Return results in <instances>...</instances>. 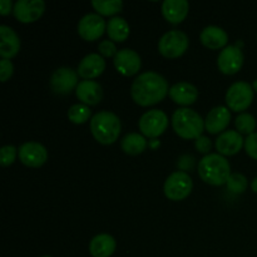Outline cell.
<instances>
[{
  "instance_id": "obj_1",
  "label": "cell",
  "mask_w": 257,
  "mask_h": 257,
  "mask_svg": "<svg viewBox=\"0 0 257 257\" xmlns=\"http://www.w3.org/2000/svg\"><path fill=\"white\" fill-rule=\"evenodd\" d=\"M170 93L168 83L156 72H146L138 75L131 88L132 99L141 107H150L163 100Z\"/></svg>"
},
{
  "instance_id": "obj_2",
  "label": "cell",
  "mask_w": 257,
  "mask_h": 257,
  "mask_svg": "<svg viewBox=\"0 0 257 257\" xmlns=\"http://www.w3.org/2000/svg\"><path fill=\"white\" fill-rule=\"evenodd\" d=\"M198 175L208 185L222 186L231 176V166L220 153H210L198 163Z\"/></svg>"
},
{
  "instance_id": "obj_3",
  "label": "cell",
  "mask_w": 257,
  "mask_h": 257,
  "mask_svg": "<svg viewBox=\"0 0 257 257\" xmlns=\"http://www.w3.org/2000/svg\"><path fill=\"white\" fill-rule=\"evenodd\" d=\"M122 130L120 120L114 113L102 110L94 114L90 119V131L93 137L100 145H113L118 140Z\"/></svg>"
},
{
  "instance_id": "obj_4",
  "label": "cell",
  "mask_w": 257,
  "mask_h": 257,
  "mask_svg": "<svg viewBox=\"0 0 257 257\" xmlns=\"http://www.w3.org/2000/svg\"><path fill=\"white\" fill-rule=\"evenodd\" d=\"M172 127L183 140H197L205 130V120L196 110L180 108L172 115Z\"/></svg>"
},
{
  "instance_id": "obj_5",
  "label": "cell",
  "mask_w": 257,
  "mask_h": 257,
  "mask_svg": "<svg viewBox=\"0 0 257 257\" xmlns=\"http://www.w3.org/2000/svg\"><path fill=\"white\" fill-rule=\"evenodd\" d=\"M188 37L181 30H171L163 34L158 42V50L168 59L180 58L188 49Z\"/></svg>"
},
{
  "instance_id": "obj_6",
  "label": "cell",
  "mask_w": 257,
  "mask_h": 257,
  "mask_svg": "<svg viewBox=\"0 0 257 257\" xmlns=\"http://www.w3.org/2000/svg\"><path fill=\"white\" fill-rule=\"evenodd\" d=\"M193 182L190 176L183 171L171 173L165 182V195L171 201H182L188 197L192 191Z\"/></svg>"
},
{
  "instance_id": "obj_7",
  "label": "cell",
  "mask_w": 257,
  "mask_h": 257,
  "mask_svg": "<svg viewBox=\"0 0 257 257\" xmlns=\"http://www.w3.org/2000/svg\"><path fill=\"white\" fill-rule=\"evenodd\" d=\"M253 100V88L247 82H236L226 93V104L230 110L242 112L251 105Z\"/></svg>"
},
{
  "instance_id": "obj_8",
  "label": "cell",
  "mask_w": 257,
  "mask_h": 257,
  "mask_svg": "<svg viewBox=\"0 0 257 257\" xmlns=\"http://www.w3.org/2000/svg\"><path fill=\"white\" fill-rule=\"evenodd\" d=\"M138 125H140V130L143 136L150 138H157L167 130L168 117L161 109L148 110L141 117Z\"/></svg>"
},
{
  "instance_id": "obj_9",
  "label": "cell",
  "mask_w": 257,
  "mask_h": 257,
  "mask_svg": "<svg viewBox=\"0 0 257 257\" xmlns=\"http://www.w3.org/2000/svg\"><path fill=\"white\" fill-rule=\"evenodd\" d=\"M243 53L238 45H228L221 50L217 58V67L221 73L233 75L242 68Z\"/></svg>"
},
{
  "instance_id": "obj_10",
  "label": "cell",
  "mask_w": 257,
  "mask_h": 257,
  "mask_svg": "<svg viewBox=\"0 0 257 257\" xmlns=\"http://www.w3.org/2000/svg\"><path fill=\"white\" fill-rule=\"evenodd\" d=\"M107 30V24L99 14H87L78 23V34L87 42L99 39Z\"/></svg>"
},
{
  "instance_id": "obj_11",
  "label": "cell",
  "mask_w": 257,
  "mask_h": 257,
  "mask_svg": "<svg viewBox=\"0 0 257 257\" xmlns=\"http://www.w3.org/2000/svg\"><path fill=\"white\" fill-rule=\"evenodd\" d=\"M78 84V74L72 68H59L50 77V88L55 94H69L74 88L77 89Z\"/></svg>"
},
{
  "instance_id": "obj_12",
  "label": "cell",
  "mask_w": 257,
  "mask_h": 257,
  "mask_svg": "<svg viewBox=\"0 0 257 257\" xmlns=\"http://www.w3.org/2000/svg\"><path fill=\"white\" fill-rule=\"evenodd\" d=\"M45 10V3L43 0H18L14 4L15 18L20 23H34L40 19Z\"/></svg>"
},
{
  "instance_id": "obj_13",
  "label": "cell",
  "mask_w": 257,
  "mask_h": 257,
  "mask_svg": "<svg viewBox=\"0 0 257 257\" xmlns=\"http://www.w3.org/2000/svg\"><path fill=\"white\" fill-rule=\"evenodd\" d=\"M19 158L27 167H42L48 161V151L43 145L38 142H27L20 146Z\"/></svg>"
},
{
  "instance_id": "obj_14",
  "label": "cell",
  "mask_w": 257,
  "mask_h": 257,
  "mask_svg": "<svg viewBox=\"0 0 257 257\" xmlns=\"http://www.w3.org/2000/svg\"><path fill=\"white\" fill-rule=\"evenodd\" d=\"M113 63H114V67L118 70V73H120L124 77H132V75L137 74L142 67V60H141L140 54L136 50L128 49V48L118 50Z\"/></svg>"
},
{
  "instance_id": "obj_15",
  "label": "cell",
  "mask_w": 257,
  "mask_h": 257,
  "mask_svg": "<svg viewBox=\"0 0 257 257\" xmlns=\"http://www.w3.org/2000/svg\"><path fill=\"white\" fill-rule=\"evenodd\" d=\"M245 145L242 135L237 131H225L216 140V150L221 156H235Z\"/></svg>"
},
{
  "instance_id": "obj_16",
  "label": "cell",
  "mask_w": 257,
  "mask_h": 257,
  "mask_svg": "<svg viewBox=\"0 0 257 257\" xmlns=\"http://www.w3.org/2000/svg\"><path fill=\"white\" fill-rule=\"evenodd\" d=\"M231 120V112L227 107L218 105L207 114L205 119V128L211 135L223 133Z\"/></svg>"
},
{
  "instance_id": "obj_17",
  "label": "cell",
  "mask_w": 257,
  "mask_h": 257,
  "mask_svg": "<svg viewBox=\"0 0 257 257\" xmlns=\"http://www.w3.org/2000/svg\"><path fill=\"white\" fill-rule=\"evenodd\" d=\"M105 69V60L100 54H88L78 65V74L84 79L90 80L99 77Z\"/></svg>"
},
{
  "instance_id": "obj_18",
  "label": "cell",
  "mask_w": 257,
  "mask_h": 257,
  "mask_svg": "<svg viewBox=\"0 0 257 257\" xmlns=\"http://www.w3.org/2000/svg\"><path fill=\"white\" fill-rule=\"evenodd\" d=\"M20 50V38L7 25L0 27V55L3 59H12Z\"/></svg>"
},
{
  "instance_id": "obj_19",
  "label": "cell",
  "mask_w": 257,
  "mask_h": 257,
  "mask_svg": "<svg viewBox=\"0 0 257 257\" xmlns=\"http://www.w3.org/2000/svg\"><path fill=\"white\" fill-rule=\"evenodd\" d=\"M77 98L87 105H95L103 99V89L94 80H83L75 89Z\"/></svg>"
},
{
  "instance_id": "obj_20",
  "label": "cell",
  "mask_w": 257,
  "mask_h": 257,
  "mask_svg": "<svg viewBox=\"0 0 257 257\" xmlns=\"http://www.w3.org/2000/svg\"><path fill=\"white\" fill-rule=\"evenodd\" d=\"M190 10L187 0H166L162 4V14L171 24H180L186 19Z\"/></svg>"
},
{
  "instance_id": "obj_21",
  "label": "cell",
  "mask_w": 257,
  "mask_h": 257,
  "mask_svg": "<svg viewBox=\"0 0 257 257\" xmlns=\"http://www.w3.org/2000/svg\"><path fill=\"white\" fill-rule=\"evenodd\" d=\"M170 97L180 105H191L197 100L198 90L193 84L187 82H180L172 85L170 89Z\"/></svg>"
},
{
  "instance_id": "obj_22",
  "label": "cell",
  "mask_w": 257,
  "mask_h": 257,
  "mask_svg": "<svg viewBox=\"0 0 257 257\" xmlns=\"http://www.w3.org/2000/svg\"><path fill=\"white\" fill-rule=\"evenodd\" d=\"M200 39L201 43L206 48H210V49H221V48H223L227 44L228 35L222 28L216 27V25H210V27H206L201 32Z\"/></svg>"
},
{
  "instance_id": "obj_23",
  "label": "cell",
  "mask_w": 257,
  "mask_h": 257,
  "mask_svg": "<svg viewBox=\"0 0 257 257\" xmlns=\"http://www.w3.org/2000/svg\"><path fill=\"white\" fill-rule=\"evenodd\" d=\"M115 240L108 233H100L92 238L89 243V252L93 257H110L115 251Z\"/></svg>"
},
{
  "instance_id": "obj_24",
  "label": "cell",
  "mask_w": 257,
  "mask_h": 257,
  "mask_svg": "<svg viewBox=\"0 0 257 257\" xmlns=\"http://www.w3.org/2000/svg\"><path fill=\"white\" fill-rule=\"evenodd\" d=\"M107 33L109 35L110 40L122 43L128 39L131 29L125 19L120 17H114L107 23Z\"/></svg>"
},
{
  "instance_id": "obj_25",
  "label": "cell",
  "mask_w": 257,
  "mask_h": 257,
  "mask_svg": "<svg viewBox=\"0 0 257 257\" xmlns=\"http://www.w3.org/2000/svg\"><path fill=\"white\" fill-rule=\"evenodd\" d=\"M120 147L127 155L137 156L147 148V141H146L145 136H141L138 133H130L123 137Z\"/></svg>"
},
{
  "instance_id": "obj_26",
  "label": "cell",
  "mask_w": 257,
  "mask_h": 257,
  "mask_svg": "<svg viewBox=\"0 0 257 257\" xmlns=\"http://www.w3.org/2000/svg\"><path fill=\"white\" fill-rule=\"evenodd\" d=\"M92 5L99 15L110 17L122 10L123 2L122 0H93Z\"/></svg>"
},
{
  "instance_id": "obj_27",
  "label": "cell",
  "mask_w": 257,
  "mask_h": 257,
  "mask_svg": "<svg viewBox=\"0 0 257 257\" xmlns=\"http://www.w3.org/2000/svg\"><path fill=\"white\" fill-rule=\"evenodd\" d=\"M68 118L75 124H83L90 118V108L87 104L78 103L68 109Z\"/></svg>"
},
{
  "instance_id": "obj_28",
  "label": "cell",
  "mask_w": 257,
  "mask_h": 257,
  "mask_svg": "<svg viewBox=\"0 0 257 257\" xmlns=\"http://www.w3.org/2000/svg\"><path fill=\"white\" fill-rule=\"evenodd\" d=\"M235 125H236V130H237L238 133L241 135H252L255 133L256 128V119L252 114L250 113H241V114L237 115L235 120Z\"/></svg>"
},
{
  "instance_id": "obj_29",
  "label": "cell",
  "mask_w": 257,
  "mask_h": 257,
  "mask_svg": "<svg viewBox=\"0 0 257 257\" xmlns=\"http://www.w3.org/2000/svg\"><path fill=\"white\" fill-rule=\"evenodd\" d=\"M227 190L232 193H243L247 190V178L241 173H231L227 180Z\"/></svg>"
},
{
  "instance_id": "obj_30",
  "label": "cell",
  "mask_w": 257,
  "mask_h": 257,
  "mask_svg": "<svg viewBox=\"0 0 257 257\" xmlns=\"http://www.w3.org/2000/svg\"><path fill=\"white\" fill-rule=\"evenodd\" d=\"M15 158H17V148L14 146H4L0 150V165L3 167L13 165Z\"/></svg>"
},
{
  "instance_id": "obj_31",
  "label": "cell",
  "mask_w": 257,
  "mask_h": 257,
  "mask_svg": "<svg viewBox=\"0 0 257 257\" xmlns=\"http://www.w3.org/2000/svg\"><path fill=\"white\" fill-rule=\"evenodd\" d=\"M98 50H99V54L103 58L115 57L118 53L117 47H115V44L112 40H103V42H100V44L98 45Z\"/></svg>"
},
{
  "instance_id": "obj_32",
  "label": "cell",
  "mask_w": 257,
  "mask_h": 257,
  "mask_svg": "<svg viewBox=\"0 0 257 257\" xmlns=\"http://www.w3.org/2000/svg\"><path fill=\"white\" fill-rule=\"evenodd\" d=\"M246 153L253 160H257V132L247 136L245 140Z\"/></svg>"
},
{
  "instance_id": "obj_33",
  "label": "cell",
  "mask_w": 257,
  "mask_h": 257,
  "mask_svg": "<svg viewBox=\"0 0 257 257\" xmlns=\"http://www.w3.org/2000/svg\"><path fill=\"white\" fill-rule=\"evenodd\" d=\"M14 73V65L9 59H3L0 62V80L3 83L7 82Z\"/></svg>"
},
{
  "instance_id": "obj_34",
  "label": "cell",
  "mask_w": 257,
  "mask_h": 257,
  "mask_svg": "<svg viewBox=\"0 0 257 257\" xmlns=\"http://www.w3.org/2000/svg\"><path fill=\"white\" fill-rule=\"evenodd\" d=\"M195 147L200 153H208L211 151V148H212V142L206 136H201V137H198L196 140Z\"/></svg>"
},
{
  "instance_id": "obj_35",
  "label": "cell",
  "mask_w": 257,
  "mask_h": 257,
  "mask_svg": "<svg viewBox=\"0 0 257 257\" xmlns=\"http://www.w3.org/2000/svg\"><path fill=\"white\" fill-rule=\"evenodd\" d=\"M13 8L12 0H0V14L2 15H8L10 14Z\"/></svg>"
},
{
  "instance_id": "obj_36",
  "label": "cell",
  "mask_w": 257,
  "mask_h": 257,
  "mask_svg": "<svg viewBox=\"0 0 257 257\" xmlns=\"http://www.w3.org/2000/svg\"><path fill=\"white\" fill-rule=\"evenodd\" d=\"M150 146H151V148H153V150H155V148H157L158 146H160V142H158L157 140H152L151 141Z\"/></svg>"
},
{
  "instance_id": "obj_37",
  "label": "cell",
  "mask_w": 257,
  "mask_h": 257,
  "mask_svg": "<svg viewBox=\"0 0 257 257\" xmlns=\"http://www.w3.org/2000/svg\"><path fill=\"white\" fill-rule=\"evenodd\" d=\"M251 188H252V191L255 193H257V177L253 178L252 183H251Z\"/></svg>"
},
{
  "instance_id": "obj_38",
  "label": "cell",
  "mask_w": 257,
  "mask_h": 257,
  "mask_svg": "<svg viewBox=\"0 0 257 257\" xmlns=\"http://www.w3.org/2000/svg\"><path fill=\"white\" fill-rule=\"evenodd\" d=\"M252 88H253V90H256V92H257V79H255V80H253V84H252Z\"/></svg>"
},
{
  "instance_id": "obj_39",
  "label": "cell",
  "mask_w": 257,
  "mask_h": 257,
  "mask_svg": "<svg viewBox=\"0 0 257 257\" xmlns=\"http://www.w3.org/2000/svg\"><path fill=\"white\" fill-rule=\"evenodd\" d=\"M43 257H50V256H43Z\"/></svg>"
}]
</instances>
